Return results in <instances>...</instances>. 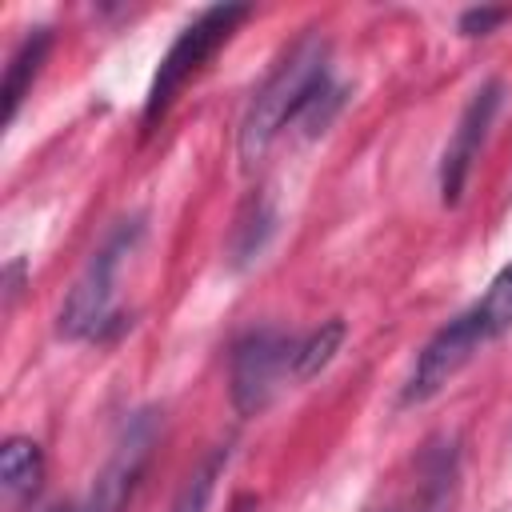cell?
<instances>
[{
  "label": "cell",
  "mask_w": 512,
  "mask_h": 512,
  "mask_svg": "<svg viewBox=\"0 0 512 512\" xmlns=\"http://www.w3.org/2000/svg\"><path fill=\"white\" fill-rule=\"evenodd\" d=\"M468 312H472V320H476L484 340H496V336H504L512 328V264L488 284V292Z\"/></svg>",
  "instance_id": "obj_10"
},
{
  "label": "cell",
  "mask_w": 512,
  "mask_h": 512,
  "mask_svg": "<svg viewBox=\"0 0 512 512\" xmlns=\"http://www.w3.org/2000/svg\"><path fill=\"white\" fill-rule=\"evenodd\" d=\"M248 12H252L248 4H212L196 20H188L180 28V36L164 52V60H160V68L152 76V88L144 96V116H140L144 132H152L164 120V112L172 108V100L180 96V88L212 60V52L236 32V24L248 20Z\"/></svg>",
  "instance_id": "obj_2"
},
{
  "label": "cell",
  "mask_w": 512,
  "mask_h": 512,
  "mask_svg": "<svg viewBox=\"0 0 512 512\" xmlns=\"http://www.w3.org/2000/svg\"><path fill=\"white\" fill-rule=\"evenodd\" d=\"M148 444H152V420L140 416L128 424L120 448L112 452V460L104 464V472L96 476L92 492L72 508V512H124L132 488H136V476L148 460Z\"/></svg>",
  "instance_id": "obj_7"
},
{
  "label": "cell",
  "mask_w": 512,
  "mask_h": 512,
  "mask_svg": "<svg viewBox=\"0 0 512 512\" xmlns=\"http://www.w3.org/2000/svg\"><path fill=\"white\" fill-rule=\"evenodd\" d=\"M48 44H52V32H48V28H32V32L20 40V48L12 52V64H8V72H4V124L16 120L20 100H24V92L32 88V80H36L44 56H48Z\"/></svg>",
  "instance_id": "obj_8"
},
{
  "label": "cell",
  "mask_w": 512,
  "mask_h": 512,
  "mask_svg": "<svg viewBox=\"0 0 512 512\" xmlns=\"http://www.w3.org/2000/svg\"><path fill=\"white\" fill-rule=\"evenodd\" d=\"M340 340H344V320H328L316 332H308L304 340H296V348H292V380H312L336 356Z\"/></svg>",
  "instance_id": "obj_11"
},
{
  "label": "cell",
  "mask_w": 512,
  "mask_h": 512,
  "mask_svg": "<svg viewBox=\"0 0 512 512\" xmlns=\"http://www.w3.org/2000/svg\"><path fill=\"white\" fill-rule=\"evenodd\" d=\"M484 344H488V340L480 336L472 312H460L456 320H448V324L420 348V356H416V364H412V372H408V384H404V396H400V400H404V404H424V400H432Z\"/></svg>",
  "instance_id": "obj_5"
},
{
  "label": "cell",
  "mask_w": 512,
  "mask_h": 512,
  "mask_svg": "<svg viewBox=\"0 0 512 512\" xmlns=\"http://www.w3.org/2000/svg\"><path fill=\"white\" fill-rule=\"evenodd\" d=\"M140 236V220L120 224L84 264V272L76 276L64 308H60V336L68 340H96L104 336V328L112 324V284H116V268L120 260L132 252Z\"/></svg>",
  "instance_id": "obj_3"
},
{
  "label": "cell",
  "mask_w": 512,
  "mask_h": 512,
  "mask_svg": "<svg viewBox=\"0 0 512 512\" xmlns=\"http://www.w3.org/2000/svg\"><path fill=\"white\" fill-rule=\"evenodd\" d=\"M292 348L296 340L276 328H252L236 340L228 372H232V404L244 416H256L276 396L284 372L292 376Z\"/></svg>",
  "instance_id": "obj_4"
},
{
  "label": "cell",
  "mask_w": 512,
  "mask_h": 512,
  "mask_svg": "<svg viewBox=\"0 0 512 512\" xmlns=\"http://www.w3.org/2000/svg\"><path fill=\"white\" fill-rule=\"evenodd\" d=\"M40 476H44L40 444L28 440V436H12V440L4 444V452H0V480H4V492H8L12 500L36 496Z\"/></svg>",
  "instance_id": "obj_9"
},
{
  "label": "cell",
  "mask_w": 512,
  "mask_h": 512,
  "mask_svg": "<svg viewBox=\"0 0 512 512\" xmlns=\"http://www.w3.org/2000/svg\"><path fill=\"white\" fill-rule=\"evenodd\" d=\"M512 12L508 8H468L464 16H460V32L464 36H484V32H492L496 24H504Z\"/></svg>",
  "instance_id": "obj_14"
},
{
  "label": "cell",
  "mask_w": 512,
  "mask_h": 512,
  "mask_svg": "<svg viewBox=\"0 0 512 512\" xmlns=\"http://www.w3.org/2000/svg\"><path fill=\"white\" fill-rule=\"evenodd\" d=\"M328 84L332 80H328V48H324V40H316V36L300 40L272 68V76L252 92V100L244 108V120H240V140H236L240 144V160L256 164L268 152V144L284 128H292L304 116V108Z\"/></svg>",
  "instance_id": "obj_1"
},
{
  "label": "cell",
  "mask_w": 512,
  "mask_h": 512,
  "mask_svg": "<svg viewBox=\"0 0 512 512\" xmlns=\"http://www.w3.org/2000/svg\"><path fill=\"white\" fill-rule=\"evenodd\" d=\"M452 488H456V452L452 444L436 448L424 456V512H448L452 508Z\"/></svg>",
  "instance_id": "obj_12"
},
{
  "label": "cell",
  "mask_w": 512,
  "mask_h": 512,
  "mask_svg": "<svg viewBox=\"0 0 512 512\" xmlns=\"http://www.w3.org/2000/svg\"><path fill=\"white\" fill-rule=\"evenodd\" d=\"M496 104H500V84L488 80L484 88H476V96L460 112L456 132H452V140H448V148L440 156V196H444V204H456L460 200V188L468 180L472 160L480 156V144H484L488 124L496 116Z\"/></svg>",
  "instance_id": "obj_6"
},
{
  "label": "cell",
  "mask_w": 512,
  "mask_h": 512,
  "mask_svg": "<svg viewBox=\"0 0 512 512\" xmlns=\"http://www.w3.org/2000/svg\"><path fill=\"white\" fill-rule=\"evenodd\" d=\"M216 468H220V460H212L204 472H196L192 484L180 492V500H176L172 512H204V508H208V492H212V476H216Z\"/></svg>",
  "instance_id": "obj_13"
}]
</instances>
